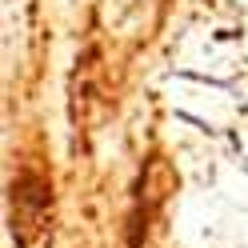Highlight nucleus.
Masks as SVG:
<instances>
[{
	"instance_id": "f257e3e1",
	"label": "nucleus",
	"mask_w": 248,
	"mask_h": 248,
	"mask_svg": "<svg viewBox=\"0 0 248 248\" xmlns=\"http://www.w3.org/2000/svg\"><path fill=\"white\" fill-rule=\"evenodd\" d=\"M12 236L16 248H52V184L40 172L12 180Z\"/></svg>"
}]
</instances>
